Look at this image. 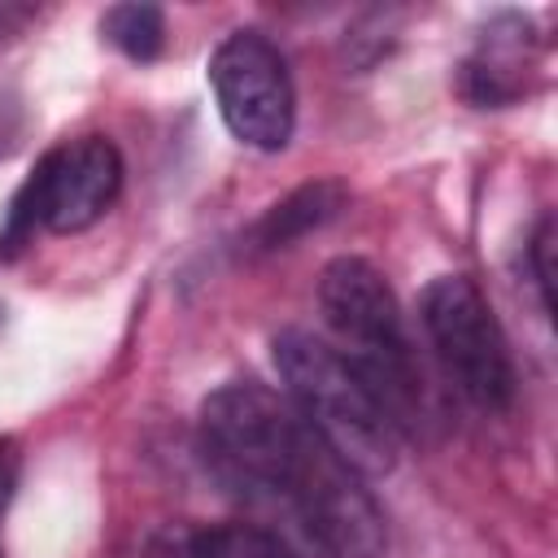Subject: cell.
Returning <instances> with one entry per match:
<instances>
[{
  "mask_svg": "<svg viewBox=\"0 0 558 558\" xmlns=\"http://www.w3.org/2000/svg\"><path fill=\"white\" fill-rule=\"evenodd\" d=\"M13 480H17V458H13V445L0 440V519H4V506H9V493H13Z\"/></svg>",
  "mask_w": 558,
  "mask_h": 558,
  "instance_id": "12",
  "label": "cell"
},
{
  "mask_svg": "<svg viewBox=\"0 0 558 558\" xmlns=\"http://www.w3.org/2000/svg\"><path fill=\"white\" fill-rule=\"evenodd\" d=\"M209 87L227 131L244 148H288L296 131V87L275 39L262 31H231L209 57Z\"/></svg>",
  "mask_w": 558,
  "mask_h": 558,
  "instance_id": "6",
  "label": "cell"
},
{
  "mask_svg": "<svg viewBox=\"0 0 558 558\" xmlns=\"http://www.w3.org/2000/svg\"><path fill=\"white\" fill-rule=\"evenodd\" d=\"M166 558H292V549L262 527L222 523V527H201L179 536Z\"/></svg>",
  "mask_w": 558,
  "mask_h": 558,
  "instance_id": "9",
  "label": "cell"
},
{
  "mask_svg": "<svg viewBox=\"0 0 558 558\" xmlns=\"http://www.w3.org/2000/svg\"><path fill=\"white\" fill-rule=\"evenodd\" d=\"M275 371L283 379V397L310 423V432L331 445L353 471L384 475L397 462L401 427L375 388L349 366V357L301 327L275 336Z\"/></svg>",
  "mask_w": 558,
  "mask_h": 558,
  "instance_id": "2",
  "label": "cell"
},
{
  "mask_svg": "<svg viewBox=\"0 0 558 558\" xmlns=\"http://www.w3.org/2000/svg\"><path fill=\"white\" fill-rule=\"evenodd\" d=\"M118 192H122V153L109 135H83L44 153L9 205L0 253L4 257L17 253L39 227L57 235L87 231L109 214Z\"/></svg>",
  "mask_w": 558,
  "mask_h": 558,
  "instance_id": "4",
  "label": "cell"
},
{
  "mask_svg": "<svg viewBox=\"0 0 558 558\" xmlns=\"http://www.w3.org/2000/svg\"><path fill=\"white\" fill-rule=\"evenodd\" d=\"M344 201H349V192H344L336 179L305 183V187H296L292 196H283L279 205H270V209L253 222V231H248V248H257V253L288 248V244H296L301 235L327 227V222L344 209Z\"/></svg>",
  "mask_w": 558,
  "mask_h": 558,
  "instance_id": "8",
  "label": "cell"
},
{
  "mask_svg": "<svg viewBox=\"0 0 558 558\" xmlns=\"http://www.w3.org/2000/svg\"><path fill=\"white\" fill-rule=\"evenodd\" d=\"M418 323L436 349L453 388L480 410H506L514 401V366L506 336L466 275H440L418 296Z\"/></svg>",
  "mask_w": 558,
  "mask_h": 558,
  "instance_id": "5",
  "label": "cell"
},
{
  "mask_svg": "<svg viewBox=\"0 0 558 558\" xmlns=\"http://www.w3.org/2000/svg\"><path fill=\"white\" fill-rule=\"evenodd\" d=\"M318 305L349 366L375 388L397 427L418 401L414 344L397 305V292L366 257H336L318 275Z\"/></svg>",
  "mask_w": 558,
  "mask_h": 558,
  "instance_id": "3",
  "label": "cell"
},
{
  "mask_svg": "<svg viewBox=\"0 0 558 558\" xmlns=\"http://www.w3.org/2000/svg\"><path fill=\"white\" fill-rule=\"evenodd\" d=\"M532 275L541 288V305L554 310V218H541L532 235Z\"/></svg>",
  "mask_w": 558,
  "mask_h": 558,
  "instance_id": "11",
  "label": "cell"
},
{
  "mask_svg": "<svg viewBox=\"0 0 558 558\" xmlns=\"http://www.w3.org/2000/svg\"><path fill=\"white\" fill-rule=\"evenodd\" d=\"M100 31L131 61H153L166 44V17L157 4H113V9H105Z\"/></svg>",
  "mask_w": 558,
  "mask_h": 558,
  "instance_id": "10",
  "label": "cell"
},
{
  "mask_svg": "<svg viewBox=\"0 0 558 558\" xmlns=\"http://www.w3.org/2000/svg\"><path fill=\"white\" fill-rule=\"evenodd\" d=\"M196 436L205 466L235 497L283 510L327 449L292 410V401L257 379H231L209 392L196 418Z\"/></svg>",
  "mask_w": 558,
  "mask_h": 558,
  "instance_id": "1",
  "label": "cell"
},
{
  "mask_svg": "<svg viewBox=\"0 0 558 558\" xmlns=\"http://www.w3.org/2000/svg\"><path fill=\"white\" fill-rule=\"evenodd\" d=\"M288 514L323 558H379L388 545V523L366 488V475L353 471L336 449L318 453Z\"/></svg>",
  "mask_w": 558,
  "mask_h": 558,
  "instance_id": "7",
  "label": "cell"
}]
</instances>
